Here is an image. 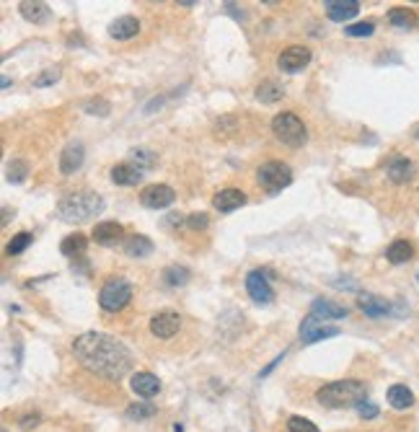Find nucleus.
Wrapping results in <instances>:
<instances>
[{
    "label": "nucleus",
    "instance_id": "1",
    "mask_svg": "<svg viewBox=\"0 0 419 432\" xmlns=\"http://www.w3.org/2000/svg\"><path fill=\"white\" fill-rule=\"evenodd\" d=\"M73 355L89 373L104 378V380H120L130 373L133 355L122 342L101 332H86L76 337Z\"/></svg>",
    "mask_w": 419,
    "mask_h": 432
},
{
    "label": "nucleus",
    "instance_id": "2",
    "mask_svg": "<svg viewBox=\"0 0 419 432\" xmlns=\"http://www.w3.org/2000/svg\"><path fill=\"white\" fill-rule=\"evenodd\" d=\"M365 399H367V388L363 380H354V378L331 380L316 391V401L329 409H350V407L357 409Z\"/></svg>",
    "mask_w": 419,
    "mask_h": 432
},
{
    "label": "nucleus",
    "instance_id": "3",
    "mask_svg": "<svg viewBox=\"0 0 419 432\" xmlns=\"http://www.w3.org/2000/svg\"><path fill=\"white\" fill-rule=\"evenodd\" d=\"M104 210V200L96 192H70L57 202V215L65 223H86Z\"/></svg>",
    "mask_w": 419,
    "mask_h": 432
},
{
    "label": "nucleus",
    "instance_id": "4",
    "mask_svg": "<svg viewBox=\"0 0 419 432\" xmlns=\"http://www.w3.org/2000/svg\"><path fill=\"white\" fill-rule=\"evenodd\" d=\"M272 133L282 145L287 148H300V145L308 140V130L300 117H295L293 111H280L275 120H272Z\"/></svg>",
    "mask_w": 419,
    "mask_h": 432
},
{
    "label": "nucleus",
    "instance_id": "5",
    "mask_svg": "<svg viewBox=\"0 0 419 432\" xmlns=\"http://www.w3.org/2000/svg\"><path fill=\"white\" fill-rule=\"evenodd\" d=\"M256 181H259V187L264 189L267 194H277V192H282L285 187H290L293 168L287 166V163H282V161H267L256 171Z\"/></svg>",
    "mask_w": 419,
    "mask_h": 432
},
{
    "label": "nucleus",
    "instance_id": "6",
    "mask_svg": "<svg viewBox=\"0 0 419 432\" xmlns=\"http://www.w3.org/2000/svg\"><path fill=\"white\" fill-rule=\"evenodd\" d=\"M130 300H133V285H130L124 277L109 280L99 293V306L104 310H109V313L122 310Z\"/></svg>",
    "mask_w": 419,
    "mask_h": 432
},
{
    "label": "nucleus",
    "instance_id": "7",
    "mask_svg": "<svg viewBox=\"0 0 419 432\" xmlns=\"http://www.w3.org/2000/svg\"><path fill=\"white\" fill-rule=\"evenodd\" d=\"M357 306H360V308L365 310V316H370V319H383V316H391V313L404 316V313L409 310L401 300L391 303V300L381 298V295H373V293H360Z\"/></svg>",
    "mask_w": 419,
    "mask_h": 432
},
{
    "label": "nucleus",
    "instance_id": "8",
    "mask_svg": "<svg viewBox=\"0 0 419 432\" xmlns=\"http://www.w3.org/2000/svg\"><path fill=\"white\" fill-rule=\"evenodd\" d=\"M300 342L303 344H313L321 342V339H329V337H337L339 334V326L337 323H326L324 319H319L316 313H308L303 323H300Z\"/></svg>",
    "mask_w": 419,
    "mask_h": 432
},
{
    "label": "nucleus",
    "instance_id": "9",
    "mask_svg": "<svg viewBox=\"0 0 419 432\" xmlns=\"http://www.w3.org/2000/svg\"><path fill=\"white\" fill-rule=\"evenodd\" d=\"M246 290H249L251 300L259 303V306H269L275 300V290L269 285L267 272H262V269H254V272L246 275Z\"/></svg>",
    "mask_w": 419,
    "mask_h": 432
},
{
    "label": "nucleus",
    "instance_id": "10",
    "mask_svg": "<svg viewBox=\"0 0 419 432\" xmlns=\"http://www.w3.org/2000/svg\"><path fill=\"white\" fill-rule=\"evenodd\" d=\"M174 200H177V194H174V189L168 187V184H150V187H145L140 192V202H143V207H148V210L171 207Z\"/></svg>",
    "mask_w": 419,
    "mask_h": 432
},
{
    "label": "nucleus",
    "instance_id": "11",
    "mask_svg": "<svg viewBox=\"0 0 419 432\" xmlns=\"http://www.w3.org/2000/svg\"><path fill=\"white\" fill-rule=\"evenodd\" d=\"M308 62H310V49L300 45L285 47L280 52V57H277V65H280V70H285V73H300Z\"/></svg>",
    "mask_w": 419,
    "mask_h": 432
},
{
    "label": "nucleus",
    "instance_id": "12",
    "mask_svg": "<svg viewBox=\"0 0 419 432\" xmlns=\"http://www.w3.org/2000/svg\"><path fill=\"white\" fill-rule=\"evenodd\" d=\"M179 329H181V316L174 313V310H161L150 319V332L158 339H171Z\"/></svg>",
    "mask_w": 419,
    "mask_h": 432
},
{
    "label": "nucleus",
    "instance_id": "13",
    "mask_svg": "<svg viewBox=\"0 0 419 432\" xmlns=\"http://www.w3.org/2000/svg\"><path fill=\"white\" fill-rule=\"evenodd\" d=\"M130 388H133L137 396H143V399H153V396H158V391H161V380H158V376L148 373V370H137L130 378Z\"/></svg>",
    "mask_w": 419,
    "mask_h": 432
},
{
    "label": "nucleus",
    "instance_id": "14",
    "mask_svg": "<svg viewBox=\"0 0 419 432\" xmlns=\"http://www.w3.org/2000/svg\"><path fill=\"white\" fill-rule=\"evenodd\" d=\"M324 8H326V16H329L331 21L344 23L360 13V3L357 0H326Z\"/></svg>",
    "mask_w": 419,
    "mask_h": 432
},
{
    "label": "nucleus",
    "instance_id": "15",
    "mask_svg": "<svg viewBox=\"0 0 419 432\" xmlns=\"http://www.w3.org/2000/svg\"><path fill=\"white\" fill-rule=\"evenodd\" d=\"M246 205V194H243L241 189H220L215 197H212V207L218 212H233L238 210V207H243Z\"/></svg>",
    "mask_w": 419,
    "mask_h": 432
},
{
    "label": "nucleus",
    "instance_id": "16",
    "mask_svg": "<svg viewBox=\"0 0 419 432\" xmlns=\"http://www.w3.org/2000/svg\"><path fill=\"white\" fill-rule=\"evenodd\" d=\"M83 161H86V148L80 143H70L60 153V171L65 174V177H70V174H76L78 168L83 166Z\"/></svg>",
    "mask_w": 419,
    "mask_h": 432
},
{
    "label": "nucleus",
    "instance_id": "17",
    "mask_svg": "<svg viewBox=\"0 0 419 432\" xmlns=\"http://www.w3.org/2000/svg\"><path fill=\"white\" fill-rule=\"evenodd\" d=\"M122 236H124V228H122V223H117V220H104L93 228V241L101 246L120 244Z\"/></svg>",
    "mask_w": 419,
    "mask_h": 432
},
{
    "label": "nucleus",
    "instance_id": "18",
    "mask_svg": "<svg viewBox=\"0 0 419 432\" xmlns=\"http://www.w3.org/2000/svg\"><path fill=\"white\" fill-rule=\"evenodd\" d=\"M386 174L394 184H407V181H411V177H414V163H411L409 158H404V155H396V158L388 161Z\"/></svg>",
    "mask_w": 419,
    "mask_h": 432
},
{
    "label": "nucleus",
    "instance_id": "19",
    "mask_svg": "<svg viewBox=\"0 0 419 432\" xmlns=\"http://www.w3.org/2000/svg\"><path fill=\"white\" fill-rule=\"evenodd\" d=\"M310 313H316V316L324 319V321H339V319H347L350 310L344 308V306H339V303H331V300L319 298L310 303Z\"/></svg>",
    "mask_w": 419,
    "mask_h": 432
},
{
    "label": "nucleus",
    "instance_id": "20",
    "mask_svg": "<svg viewBox=\"0 0 419 432\" xmlns=\"http://www.w3.org/2000/svg\"><path fill=\"white\" fill-rule=\"evenodd\" d=\"M137 32H140V21H137L135 16H120V19L111 21L109 26V36L111 39H120V42L137 36Z\"/></svg>",
    "mask_w": 419,
    "mask_h": 432
},
{
    "label": "nucleus",
    "instance_id": "21",
    "mask_svg": "<svg viewBox=\"0 0 419 432\" xmlns=\"http://www.w3.org/2000/svg\"><path fill=\"white\" fill-rule=\"evenodd\" d=\"M19 11H21V16L29 23H47L49 16H52L49 5L39 3V0H23V3H19Z\"/></svg>",
    "mask_w": 419,
    "mask_h": 432
},
{
    "label": "nucleus",
    "instance_id": "22",
    "mask_svg": "<svg viewBox=\"0 0 419 432\" xmlns=\"http://www.w3.org/2000/svg\"><path fill=\"white\" fill-rule=\"evenodd\" d=\"M140 179H143V171L133 163H117L111 168V181L117 187H135V184H140Z\"/></svg>",
    "mask_w": 419,
    "mask_h": 432
},
{
    "label": "nucleus",
    "instance_id": "23",
    "mask_svg": "<svg viewBox=\"0 0 419 432\" xmlns=\"http://www.w3.org/2000/svg\"><path fill=\"white\" fill-rule=\"evenodd\" d=\"M124 254L133 256V259H145V256L153 254V241H150L148 236L135 233V236H130V238L124 241Z\"/></svg>",
    "mask_w": 419,
    "mask_h": 432
},
{
    "label": "nucleus",
    "instance_id": "24",
    "mask_svg": "<svg viewBox=\"0 0 419 432\" xmlns=\"http://www.w3.org/2000/svg\"><path fill=\"white\" fill-rule=\"evenodd\" d=\"M86 249H89V238H86L83 233H70V236L63 238V244H60V251H63V256H67V259L83 256Z\"/></svg>",
    "mask_w": 419,
    "mask_h": 432
},
{
    "label": "nucleus",
    "instance_id": "25",
    "mask_svg": "<svg viewBox=\"0 0 419 432\" xmlns=\"http://www.w3.org/2000/svg\"><path fill=\"white\" fill-rule=\"evenodd\" d=\"M386 399L394 409H409V407H414V394H411L404 383H396V386L388 388Z\"/></svg>",
    "mask_w": 419,
    "mask_h": 432
},
{
    "label": "nucleus",
    "instance_id": "26",
    "mask_svg": "<svg viewBox=\"0 0 419 432\" xmlns=\"http://www.w3.org/2000/svg\"><path fill=\"white\" fill-rule=\"evenodd\" d=\"M388 21L394 23L396 29H414L419 23L417 13L411 11V8H404V5H396V8H391L388 11Z\"/></svg>",
    "mask_w": 419,
    "mask_h": 432
},
{
    "label": "nucleus",
    "instance_id": "27",
    "mask_svg": "<svg viewBox=\"0 0 419 432\" xmlns=\"http://www.w3.org/2000/svg\"><path fill=\"white\" fill-rule=\"evenodd\" d=\"M414 256V246L409 244V241H394V244L386 249V259L391 264H407L409 259Z\"/></svg>",
    "mask_w": 419,
    "mask_h": 432
},
{
    "label": "nucleus",
    "instance_id": "28",
    "mask_svg": "<svg viewBox=\"0 0 419 432\" xmlns=\"http://www.w3.org/2000/svg\"><path fill=\"white\" fill-rule=\"evenodd\" d=\"M189 277H192V272L181 264H168L163 269V282L168 288H184L189 282Z\"/></svg>",
    "mask_w": 419,
    "mask_h": 432
},
{
    "label": "nucleus",
    "instance_id": "29",
    "mask_svg": "<svg viewBox=\"0 0 419 432\" xmlns=\"http://www.w3.org/2000/svg\"><path fill=\"white\" fill-rule=\"evenodd\" d=\"M127 420L133 422H143V420H150V417H155L158 414V407L155 404H150V401H135V404H130L127 407Z\"/></svg>",
    "mask_w": 419,
    "mask_h": 432
},
{
    "label": "nucleus",
    "instance_id": "30",
    "mask_svg": "<svg viewBox=\"0 0 419 432\" xmlns=\"http://www.w3.org/2000/svg\"><path fill=\"white\" fill-rule=\"evenodd\" d=\"M282 96H285V91H282V86H277L275 80H264L256 89V99L262 101V104H277Z\"/></svg>",
    "mask_w": 419,
    "mask_h": 432
},
{
    "label": "nucleus",
    "instance_id": "31",
    "mask_svg": "<svg viewBox=\"0 0 419 432\" xmlns=\"http://www.w3.org/2000/svg\"><path fill=\"white\" fill-rule=\"evenodd\" d=\"M130 163L137 166L140 171H148V168L155 166V153H150L148 148H133L130 150Z\"/></svg>",
    "mask_w": 419,
    "mask_h": 432
},
{
    "label": "nucleus",
    "instance_id": "32",
    "mask_svg": "<svg viewBox=\"0 0 419 432\" xmlns=\"http://www.w3.org/2000/svg\"><path fill=\"white\" fill-rule=\"evenodd\" d=\"M32 238H34V236L29 231L16 233V236L11 238V244H8V249H5V251H8V256H16V254H21V251H26V249H29V244H32Z\"/></svg>",
    "mask_w": 419,
    "mask_h": 432
},
{
    "label": "nucleus",
    "instance_id": "33",
    "mask_svg": "<svg viewBox=\"0 0 419 432\" xmlns=\"http://www.w3.org/2000/svg\"><path fill=\"white\" fill-rule=\"evenodd\" d=\"M5 174H8V181H13V184H21L23 179H26V174H29V163L21 161V158H16V161L8 163Z\"/></svg>",
    "mask_w": 419,
    "mask_h": 432
},
{
    "label": "nucleus",
    "instance_id": "34",
    "mask_svg": "<svg viewBox=\"0 0 419 432\" xmlns=\"http://www.w3.org/2000/svg\"><path fill=\"white\" fill-rule=\"evenodd\" d=\"M60 76H63V73H60V67H47V70H42L39 76L34 78V86H36V89H47V86L57 83Z\"/></svg>",
    "mask_w": 419,
    "mask_h": 432
},
{
    "label": "nucleus",
    "instance_id": "35",
    "mask_svg": "<svg viewBox=\"0 0 419 432\" xmlns=\"http://www.w3.org/2000/svg\"><path fill=\"white\" fill-rule=\"evenodd\" d=\"M287 432H319V427L306 417H290L287 420Z\"/></svg>",
    "mask_w": 419,
    "mask_h": 432
},
{
    "label": "nucleus",
    "instance_id": "36",
    "mask_svg": "<svg viewBox=\"0 0 419 432\" xmlns=\"http://www.w3.org/2000/svg\"><path fill=\"white\" fill-rule=\"evenodd\" d=\"M344 34H347V36H354V39H357V36H373V34H375V23L373 21L352 23V26H347V29H344Z\"/></svg>",
    "mask_w": 419,
    "mask_h": 432
},
{
    "label": "nucleus",
    "instance_id": "37",
    "mask_svg": "<svg viewBox=\"0 0 419 432\" xmlns=\"http://www.w3.org/2000/svg\"><path fill=\"white\" fill-rule=\"evenodd\" d=\"M86 111H89V114L106 117V114L111 111V106H109V101H104V99H91L89 104H86Z\"/></svg>",
    "mask_w": 419,
    "mask_h": 432
},
{
    "label": "nucleus",
    "instance_id": "38",
    "mask_svg": "<svg viewBox=\"0 0 419 432\" xmlns=\"http://www.w3.org/2000/svg\"><path fill=\"white\" fill-rule=\"evenodd\" d=\"M207 223H210V218L205 215V212H192V215L187 218V225L192 228V231H205Z\"/></svg>",
    "mask_w": 419,
    "mask_h": 432
},
{
    "label": "nucleus",
    "instance_id": "39",
    "mask_svg": "<svg viewBox=\"0 0 419 432\" xmlns=\"http://www.w3.org/2000/svg\"><path fill=\"white\" fill-rule=\"evenodd\" d=\"M357 414H360L363 420H375V417H378V407H375L373 401H367V399H365L363 404L357 407Z\"/></svg>",
    "mask_w": 419,
    "mask_h": 432
},
{
    "label": "nucleus",
    "instance_id": "40",
    "mask_svg": "<svg viewBox=\"0 0 419 432\" xmlns=\"http://www.w3.org/2000/svg\"><path fill=\"white\" fill-rule=\"evenodd\" d=\"M39 424V414H23L21 417V430H32Z\"/></svg>",
    "mask_w": 419,
    "mask_h": 432
},
{
    "label": "nucleus",
    "instance_id": "41",
    "mask_svg": "<svg viewBox=\"0 0 419 432\" xmlns=\"http://www.w3.org/2000/svg\"><path fill=\"white\" fill-rule=\"evenodd\" d=\"M331 285L339 290H357V282H352V280H331Z\"/></svg>",
    "mask_w": 419,
    "mask_h": 432
},
{
    "label": "nucleus",
    "instance_id": "42",
    "mask_svg": "<svg viewBox=\"0 0 419 432\" xmlns=\"http://www.w3.org/2000/svg\"><path fill=\"white\" fill-rule=\"evenodd\" d=\"M414 137H417V140H419V124H417V127H414Z\"/></svg>",
    "mask_w": 419,
    "mask_h": 432
},
{
    "label": "nucleus",
    "instance_id": "43",
    "mask_svg": "<svg viewBox=\"0 0 419 432\" xmlns=\"http://www.w3.org/2000/svg\"><path fill=\"white\" fill-rule=\"evenodd\" d=\"M417 282H419V272H417Z\"/></svg>",
    "mask_w": 419,
    "mask_h": 432
}]
</instances>
